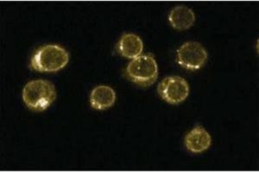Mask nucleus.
<instances>
[{
    "label": "nucleus",
    "instance_id": "nucleus-1",
    "mask_svg": "<svg viewBox=\"0 0 259 172\" xmlns=\"http://www.w3.org/2000/svg\"><path fill=\"white\" fill-rule=\"evenodd\" d=\"M69 62L67 50L56 44H48L36 50L30 67L40 73H57Z\"/></svg>",
    "mask_w": 259,
    "mask_h": 172
},
{
    "label": "nucleus",
    "instance_id": "nucleus-2",
    "mask_svg": "<svg viewBox=\"0 0 259 172\" xmlns=\"http://www.w3.org/2000/svg\"><path fill=\"white\" fill-rule=\"evenodd\" d=\"M56 98V88L51 82L45 79L28 82L23 91L24 103L30 109L36 112L46 110Z\"/></svg>",
    "mask_w": 259,
    "mask_h": 172
},
{
    "label": "nucleus",
    "instance_id": "nucleus-3",
    "mask_svg": "<svg viewBox=\"0 0 259 172\" xmlns=\"http://www.w3.org/2000/svg\"><path fill=\"white\" fill-rule=\"evenodd\" d=\"M125 74L131 81L142 87L153 85L158 77V66L151 54L140 55L127 66Z\"/></svg>",
    "mask_w": 259,
    "mask_h": 172
},
{
    "label": "nucleus",
    "instance_id": "nucleus-4",
    "mask_svg": "<svg viewBox=\"0 0 259 172\" xmlns=\"http://www.w3.org/2000/svg\"><path fill=\"white\" fill-rule=\"evenodd\" d=\"M206 48L196 41L183 43L177 51V62L187 70L196 71L205 66L207 62Z\"/></svg>",
    "mask_w": 259,
    "mask_h": 172
},
{
    "label": "nucleus",
    "instance_id": "nucleus-5",
    "mask_svg": "<svg viewBox=\"0 0 259 172\" xmlns=\"http://www.w3.org/2000/svg\"><path fill=\"white\" fill-rule=\"evenodd\" d=\"M157 91L162 100L176 105L187 99L189 94V85L182 77H167L160 83Z\"/></svg>",
    "mask_w": 259,
    "mask_h": 172
},
{
    "label": "nucleus",
    "instance_id": "nucleus-6",
    "mask_svg": "<svg viewBox=\"0 0 259 172\" xmlns=\"http://www.w3.org/2000/svg\"><path fill=\"white\" fill-rule=\"evenodd\" d=\"M184 143L189 152L198 154L209 149L212 145V137L206 129L198 126L186 135Z\"/></svg>",
    "mask_w": 259,
    "mask_h": 172
},
{
    "label": "nucleus",
    "instance_id": "nucleus-7",
    "mask_svg": "<svg viewBox=\"0 0 259 172\" xmlns=\"http://www.w3.org/2000/svg\"><path fill=\"white\" fill-rule=\"evenodd\" d=\"M118 52L122 57L126 59L138 58L144 51V42L139 35L128 33L124 34L118 43Z\"/></svg>",
    "mask_w": 259,
    "mask_h": 172
},
{
    "label": "nucleus",
    "instance_id": "nucleus-8",
    "mask_svg": "<svg viewBox=\"0 0 259 172\" xmlns=\"http://www.w3.org/2000/svg\"><path fill=\"white\" fill-rule=\"evenodd\" d=\"M168 22L175 29L178 31H184L194 25L195 14L194 11L188 6H176L168 15Z\"/></svg>",
    "mask_w": 259,
    "mask_h": 172
},
{
    "label": "nucleus",
    "instance_id": "nucleus-9",
    "mask_svg": "<svg viewBox=\"0 0 259 172\" xmlns=\"http://www.w3.org/2000/svg\"><path fill=\"white\" fill-rule=\"evenodd\" d=\"M116 92L107 85H99L92 91L90 103L92 108L97 110H105L114 105Z\"/></svg>",
    "mask_w": 259,
    "mask_h": 172
}]
</instances>
